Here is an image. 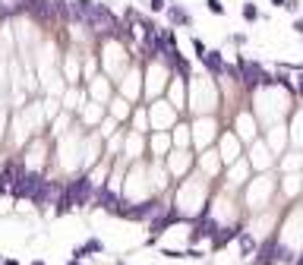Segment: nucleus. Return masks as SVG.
Listing matches in <instances>:
<instances>
[{
    "mask_svg": "<svg viewBox=\"0 0 303 265\" xmlns=\"http://www.w3.org/2000/svg\"><path fill=\"white\" fill-rule=\"evenodd\" d=\"M22 6H25V13H29V16H35V19H41V22L57 19L54 0H22Z\"/></svg>",
    "mask_w": 303,
    "mask_h": 265,
    "instance_id": "obj_3",
    "label": "nucleus"
},
{
    "mask_svg": "<svg viewBox=\"0 0 303 265\" xmlns=\"http://www.w3.org/2000/svg\"><path fill=\"white\" fill-rule=\"evenodd\" d=\"M240 234V227H228V230H218V237H215V240H212V246H215V250H224V246H228L231 240H234V237H237Z\"/></svg>",
    "mask_w": 303,
    "mask_h": 265,
    "instance_id": "obj_10",
    "label": "nucleus"
},
{
    "mask_svg": "<svg viewBox=\"0 0 303 265\" xmlns=\"http://www.w3.org/2000/svg\"><path fill=\"white\" fill-rule=\"evenodd\" d=\"M272 3H275V6H284V3H288V0H272Z\"/></svg>",
    "mask_w": 303,
    "mask_h": 265,
    "instance_id": "obj_21",
    "label": "nucleus"
},
{
    "mask_svg": "<svg viewBox=\"0 0 303 265\" xmlns=\"http://www.w3.org/2000/svg\"><path fill=\"white\" fill-rule=\"evenodd\" d=\"M0 265H19L16 259H0Z\"/></svg>",
    "mask_w": 303,
    "mask_h": 265,
    "instance_id": "obj_20",
    "label": "nucleus"
},
{
    "mask_svg": "<svg viewBox=\"0 0 303 265\" xmlns=\"http://www.w3.org/2000/svg\"><path fill=\"white\" fill-rule=\"evenodd\" d=\"M85 253H105V243H101V240H89V243H85Z\"/></svg>",
    "mask_w": 303,
    "mask_h": 265,
    "instance_id": "obj_15",
    "label": "nucleus"
},
{
    "mask_svg": "<svg viewBox=\"0 0 303 265\" xmlns=\"http://www.w3.org/2000/svg\"><path fill=\"white\" fill-rule=\"evenodd\" d=\"M149 10H152V13H164L168 6H164V0H149Z\"/></svg>",
    "mask_w": 303,
    "mask_h": 265,
    "instance_id": "obj_16",
    "label": "nucleus"
},
{
    "mask_svg": "<svg viewBox=\"0 0 303 265\" xmlns=\"http://www.w3.org/2000/svg\"><path fill=\"white\" fill-rule=\"evenodd\" d=\"M297 265H303V256H300V259H297Z\"/></svg>",
    "mask_w": 303,
    "mask_h": 265,
    "instance_id": "obj_24",
    "label": "nucleus"
},
{
    "mask_svg": "<svg viewBox=\"0 0 303 265\" xmlns=\"http://www.w3.org/2000/svg\"><path fill=\"white\" fill-rule=\"evenodd\" d=\"M63 193V186L60 183H48V180H41V186H38V193H35V205H54L57 202V196Z\"/></svg>",
    "mask_w": 303,
    "mask_h": 265,
    "instance_id": "obj_5",
    "label": "nucleus"
},
{
    "mask_svg": "<svg viewBox=\"0 0 303 265\" xmlns=\"http://www.w3.org/2000/svg\"><path fill=\"white\" fill-rule=\"evenodd\" d=\"M237 240H240V250H243L246 256L256 250V243H253V237H249V234H237Z\"/></svg>",
    "mask_w": 303,
    "mask_h": 265,
    "instance_id": "obj_13",
    "label": "nucleus"
},
{
    "mask_svg": "<svg viewBox=\"0 0 303 265\" xmlns=\"http://www.w3.org/2000/svg\"><path fill=\"white\" fill-rule=\"evenodd\" d=\"M262 63H256V60H246V57H237V79H240V85L243 89H259L262 85Z\"/></svg>",
    "mask_w": 303,
    "mask_h": 265,
    "instance_id": "obj_1",
    "label": "nucleus"
},
{
    "mask_svg": "<svg viewBox=\"0 0 303 265\" xmlns=\"http://www.w3.org/2000/svg\"><path fill=\"white\" fill-rule=\"evenodd\" d=\"M199 60H202V66H205L209 73H215V76H221L224 70H228V63H224L221 51H205V54L199 57Z\"/></svg>",
    "mask_w": 303,
    "mask_h": 265,
    "instance_id": "obj_6",
    "label": "nucleus"
},
{
    "mask_svg": "<svg viewBox=\"0 0 303 265\" xmlns=\"http://www.w3.org/2000/svg\"><path fill=\"white\" fill-rule=\"evenodd\" d=\"M70 265H79V259H76V256H73V262H70Z\"/></svg>",
    "mask_w": 303,
    "mask_h": 265,
    "instance_id": "obj_23",
    "label": "nucleus"
},
{
    "mask_svg": "<svg viewBox=\"0 0 303 265\" xmlns=\"http://www.w3.org/2000/svg\"><path fill=\"white\" fill-rule=\"evenodd\" d=\"M193 51H196L199 57H202V54H205V51H209V48H205V45H202V41H199V38H193Z\"/></svg>",
    "mask_w": 303,
    "mask_h": 265,
    "instance_id": "obj_18",
    "label": "nucleus"
},
{
    "mask_svg": "<svg viewBox=\"0 0 303 265\" xmlns=\"http://www.w3.org/2000/svg\"><path fill=\"white\" fill-rule=\"evenodd\" d=\"M231 45L243 48V45H246V35H240V32H234V35H231Z\"/></svg>",
    "mask_w": 303,
    "mask_h": 265,
    "instance_id": "obj_17",
    "label": "nucleus"
},
{
    "mask_svg": "<svg viewBox=\"0 0 303 265\" xmlns=\"http://www.w3.org/2000/svg\"><path fill=\"white\" fill-rule=\"evenodd\" d=\"M240 13H243L246 22H259V19H262V13H259L256 3H243V6H240Z\"/></svg>",
    "mask_w": 303,
    "mask_h": 265,
    "instance_id": "obj_12",
    "label": "nucleus"
},
{
    "mask_svg": "<svg viewBox=\"0 0 303 265\" xmlns=\"http://www.w3.org/2000/svg\"><path fill=\"white\" fill-rule=\"evenodd\" d=\"M95 190H98V186H92L89 177H76V180L66 186V193H70V199L76 202V209H79V205H89L95 199Z\"/></svg>",
    "mask_w": 303,
    "mask_h": 265,
    "instance_id": "obj_2",
    "label": "nucleus"
},
{
    "mask_svg": "<svg viewBox=\"0 0 303 265\" xmlns=\"http://www.w3.org/2000/svg\"><path fill=\"white\" fill-rule=\"evenodd\" d=\"M70 209H76V202L70 199V193H66V186H63V193H60L57 202H54V212H57V215H66Z\"/></svg>",
    "mask_w": 303,
    "mask_h": 265,
    "instance_id": "obj_11",
    "label": "nucleus"
},
{
    "mask_svg": "<svg viewBox=\"0 0 303 265\" xmlns=\"http://www.w3.org/2000/svg\"><path fill=\"white\" fill-rule=\"evenodd\" d=\"M297 92H300V95H303V79H300V82H297Z\"/></svg>",
    "mask_w": 303,
    "mask_h": 265,
    "instance_id": "obj_22",
    "label": "nucleus"
},
{
    "mask_svg": "<svg viewBox=\"0 0 303 265\" xmlns=\"http://www.w3.org/2000/svg\"><path fill=\"white\" fill-rule=\"evenodd\" d=\"M218 224H215V221L209 218V215H202V218H199L196 221V230H193V240H202V237H212V240H215V237H218Z\"/></svg>",
    "mask_w": 303,
    "mask_h": 265,
    "instance_id": "obj_8",
    "label": "nucleus"
},
{
    "mask_svg": "<svg viewBox=\"0 0 303 265\" xmlns=\"http://www.w3.org/2000/svg\"><path fill=\"white\" fill-rule=\"evenodd\" d=\"M205 6H209V13H212V16H224V13H228L221 0H205Z\"/></svg>",
    "mask_w": 303,
    "mask_h": 265,
    "instance_id": "obj_14",
    "label": "nucleus"
},
{
    "mask_svg": "<svg viewBox=\"0 0 303 265\" xmlns=\"http://www.w3.org/2000/svg\"><path fill=\"white\" fill-rule=\"evenodd\" d=\"M164 16H168V22H171V25H180V29H193V13H189L186 6H180V3H168Z\"/></svg>",
    "mask_w": 303,
    "mask_h": 265,
    "instance_id": "obj_4",
    "label": "nucleus"
},
{
    "mask_svg": "<svg viewBox=\"0 0 303 265\" xmlns=\"http://www.w3.org/2000/svg\"><path fill=\"white\" fill-rule=\"evenodd\" d=\"M294 29H297V32H303V19H294Z\"/></svg>",
    "mask_w": 303,
    "mask_h": 265,
    "instance_id": "obj_19",
    "label": "nucleus"
},
{
    "mask_svg": "<svg viewBox=\"0 0 303 265\" xmlns=\"http://www.w3.org/2000/svg\"><path fill=\"white\" fill-rule=\"evenodd\" d=\"M95 205H101V209H108L111 215H114V209L120 205V196L111 193L108 186H98V190H95Z\"/></svg>",
    "mask_w": 303,
    "mask_h": 265,
    "instance_id": "obj_7",
    "label": "nucleus"
},
{
    "mask_svg": "<svg viewBox=\"0 0 303 265\" xmlns=\"http://www.w3.org/2000/svg\"><path fill=\"white\" fill-rule=\"evenodd\" d=\"M275 262H278V240H268L256 253V265H275Z\"/></svg>",
    "mask_w": 303,
    "mask_h": 265,
    "instance_id": "obj_9",
    "label": "nucleus"
}]
</instances>
